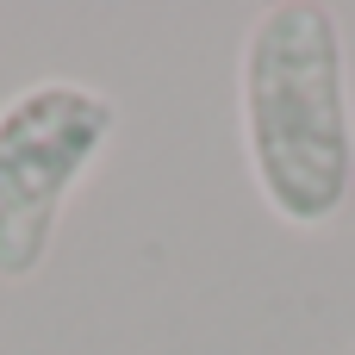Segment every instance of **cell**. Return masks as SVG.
Returning <instances> with one entry per match:
<instances>
[{
  "label": "cell",
  "mask_w": 355,
  "mask_h": 355,
  "mask_svg": "<svg viewBox=\"0 0 355 355\" xmlns=\"http://www.w3.org/2000/svg\"><path fill=\"white\" fill-rule=\"evenodd\" d=\"M237 137L262 206L287 231H331L355 212L349 44L324 0H275L243 31Z\"/></svg>",
  "instance_id": "6da1fadb"
},
{
  "label": "cell",
  "mask_w": 355,
  "mask_h": 355,
  "mask_svg": "<svg viewBox=\"0 0 355 355\" xmlns=\"http://www.w3.org/2000/svg\"><path fill=\"white\" fill-rule=\"evenodd\" d=\"M119 137V100L75 75L25 81L0 100V281L25 287L56 250L75 187Z\"/></svg>",
  "instance_id": "7a4b0ae2"
}]
</instances>
